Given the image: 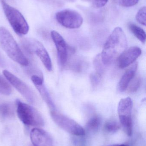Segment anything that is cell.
Segmentation results:
<instances>
[{
	"label": "cell",
	"mask_w": 146,
	"mask_h": 146,
	"mask_svg": "<svg viewBox=\"0 0 146 146\" xmlns=\"http://www.w3.org/2000/svg\"><path fill=\"white\" fill-rule=\"evenodd\" d=\"M127 40L123 29L117 27L113 30L104 46L101 55L104 65H110L117 60L127 48Z\"/></svg>",
	"instance_id": "obj_1"
},
{
	"label": "cell",
	"mask_w": 146,
	"mask_h": 146,
	"mask_svg": "<svg viewBox=\"0 0 146 146\" xmlns=\"http://www.w3.org/2000/svg\"><path fill=\"white\" fill-rule=\"evenodd\" d=\"M0 46L8 56L24 66L29 64L27 58L19 47L11 33L4 27H0Z\"/></svg>",
	"instance_id": "obj_2"
},
{
	"label": "cell",
	"mask_w": 146,
	"mask_h": 146,
	"mask_svg": "<svg viewBox=\"0 0 146 146\" xmlns=\"http://www.w3.org/2000/svg\"><path fill=\"white\" fill-rule=\"evenodd\" d=\"M16 105L17 115L25 125L36 128L44 126L43 118L36 109L18 99Z\"/></svg>",
	"instance_id": "obj_3"
},
{
	"label": "cell",
	"mask_w": 146,
	"mask_h": 146,
	"mask_svg": "<svg viewBox=\"0 0 146 146\" xmlns=\"http://www.w3.org/2000/svg\"><path fill=\"white\" fill-rule=\"evenodd\" d=\"M1 4L5 15L15 33L20 36L27 34L29 25L21 13L4 1H1Z\"/></svg>",
	"instance_id": "obj_4"
},
{
	"label": "cell",
	"mask_w": 146,
	"mask_h": 146,
	"mask_svg": "<svg viewBox=\"0 0 146 146\" xmlns=\"http://www.w3.org/2000/svg\"><path fill=\"white\" fill-rule=\"evenodd\" d=\"M22 44L29 54H35L39 58L48 71L52 70V62L49 55L40 42L33 38H25L22 40Z\"/></svg>",
	"instance_id": "obj_5"
},
{
	"label": "cell",
	"mask_w": 146,
	"mask_h": 146,
	"mask_svg": "<svg viewBox=\"0 0 146 146\" xmlns=\"http://www.w3.org/2000/svg\"><path fill=\"white\" fill-rule=\"evenodd\" d=\"M133 102L129 97L122 99L117 107L118 116L121 124L123 127L125 133L129 136L132 135V112Z\"/></svg>",
	"instance_id": "obj_6"
},
{
	"label": "cell",
	"mask_w": 146,
	"mask_h": 146,
	"mask_svg": "<svg viewBox=\"0 0 146 146\" xmlns=\"http://www.w3.org/2000/svg\"><path fill=\"white\" fill-rule=\"evenodd\" d=\"M50 114L55 123L63 130L76 136L85 135V129L75 121L57 112L55 110L51 111Z\"/></svg>",
	"instance_id": "obj_7"
},
{
	"label": "cell",
	"mask_w": 146,
	"mask_h": 146,
	"mask_svg": "<svg viewBox=\"0 0 146 146\" xmlns=\"http://www.w3.org/2000/svg\"><path fill=\"white\" fill-rule=\"evenodd\" d=\"M56 19L63 26L69 29L79 28L83 22V18L79 13L69 9L62 10L57 13Z\"/></svg>",
	"instance_id": "obj_8"
},
{
	"label": "cell",
	"mask_w": 146,
	"mask_h": 146,
	"mask_svg": "<svg viewBox=\"0 0 146 146\" xmlns=\"http://www.w3.org/2000/svg\"><path fill=\"white\" fill-rule=\"evenodd\" d=\"M3 73L8 81L26 100L32 104L36 102L35 94L26 84L8 71L3 70Z\"/></svg>",
	"instance_id": "obj_9"
},
{
	"label": "cell",
	"mask_w": 146,
	"mask_h": 146,
	"mask_svg": "<svg viewBox=\"0 0 146 146\" xmlns=\"http://www.w3.org/2000/svg\"><path fill=\"white\" fill-rule=\"evenodd\" d=\"M51 34L57 50L59 62L61 66H64L67 61L68 57L67 43L64 38L57 32L52 31Z\"/></svg>",
	"instance_id": "obj_10"
},
{
	"label": "cell",
	"mask_w": 146,
	"mask_h": 146,
	"mask_svg": "<svg viewBox=\"0 0 146 146\" xmlns=\"http://www.w3.org/2000/svg\"><path fill=\"white\" fill-rule=\"evenodd\" d=\"M141 54L140 48L132 47L127 49L117 59V65L120 68H126L133 64Z\"/></svg>",
	"instance_id": "obj_11"
},
{
	"label": "cell",
	"mask_w": 146,
	"mask_h": 146,
	"mask_svg": "<svg viewBox=\"0 0 146 146\" xmlns=\"http://www.w3.org/2000/svg\"><path fill=\"white\" fill-rule=\"evenodd\" d=\"M31 80L38 91L42 98L50 109L51 111L55 110V104L52 101L48 90L45 86L43 76H39L37 75H33L31 77Z\"/></svg>",
	"instance_id": "obj_12"
},
{
	"label": "cell",
	"mask_w": 146,
	"mask_h": 146,
	"mask_svg": "<svg viewBox=\"0 0 146 146\" xmlns=\"http://www.w3.org/2000/svg\"><path fill=\"white\" fill-rule=\"evenodd\" d=\"M30 137L34 146H53V141L48 133L41 129L35 128L31 131Z\"/></svg>",
	"instance_id": "obj_13"
},
{
	"label": "cell",
	"mask_w": 146,
	"mask_h": 146,
	"mask_svg": "<svg viewBox=\"0 0 146 146\" xmlns=\"http://www.w3.org/2000/svg\"><path fill=\"white\" fill-rule=\"evenodd\" d=\"M137 68L138 63L136 62L124 73L117 85V89L118 91L123 92L127 89L130 82L135 76Z\"/></svg>",
	"instance_id": "obj_14"
},
{
	"label": "cell",
	"mask_w": 146,
	"mask_h": 146,
	"mask_svg": "<svg viewBox=\"0 0 146 146\" xmlns=\"http://www.w3.org/2000/svg\"><path fill=\"white\" fill-rule=\"evenodd\" d=\"M129 28L135 36L141 42L145 43L146 39L145 32L143 29L133 23L129 24Z\"/></svg>",
	"instance_id": "obj_15"
},
{
	"label": "cell",
	"mask_w": 146,
	"mask_h": 146,
	"mask_svg": "<svg viewBox=\"0 0 146 146\" xmlns=\"http://www.w3.org/2000/svg\"><path fill=\"white\" fill-rule=\"evenodd\" d=\"M12 92L11 86L7 81L0 75V94L8 96L11 94Z\"/></svg>",
	"instance_id": "obj_16"
},
{
	"label": "cell",
	"mask_w": 146,
	"mask_h": 146,
	"mask_svg": "<svg viewBox=\"0 0 146 146\" xmlns=\"http://www.w3.org/2000/svg\"><path fill=\"white\" fill-rule=\"evenodd\" d=\"M101 120L98 116L95 115L88 120L86 124V127L90 131L97 130L100 126Z\"/></svg>",
	"instance_id": "obj_17"
},
{
	"label": "cell",
	"mask_w": 146,
	"mask_h": 146,
	"mask_svg": "<svg viewBox=\"0 0 146 146\" xmlns=\"http://www.w3.org/2000/svg\"><path fill=\"white\" fill-rule=\"evenodd\" d=\"M128 86V91L129 93H134L138 91L141 84V79L139 76L134 77Z\"/></svg>",
	"instance_id": "obj_18"
},
{
	"label": "cell",
	"mask_w": 146,
	"mask_h": 146,
	"mask_svg": "<svg viewBox=\"0 0 146 146\" xmlns=\"http://www.w3.org/2000/svg\"><path fill=\"white\" fill-rule=\"evenodd\" d=\"M93 64L96 72L103 75L104 72V64L102 61L100 54L98 55L95 57L93 62Z\"/></svg>",
	"instance_id": "obj_19"
},
{
	"label": "cell",
	"mask_w": 146,
	"mask_h": 146,
	"mask_svg": "<svg viewBox=\"0 0 146 146\" xmlns=\"http://www.w3.org/2000/svg\"><path fill=\"white\" fill-rule=\"evenodd\" d=\"M136 20L140 24L146 26V7L141 8L136 15Z\"/></svg>",
	"instance_id": "obj_20"
},
{
	"label": "cell",
	"mask_w": 146,
	"mask_h": 146,
	"mask_svg": "<svg viewBox=\"0 0 146 146\" xmlns=\"http://www.w3.org/2000/svg\"><path fill=\"white\" fill-rule=\"evenodd\" d=\"M120 125L114 121L107 122L104 125L105 129L108 133H116L120 129Z\"/></svg>",
	"instance_id": "obj_21"
},
{
	"label": "cell",
	"mask_w": 146,
	"mask_h": 146,
	"mask_svg": "<svg viewBox=\"0 0 146 146\" xmlns=\"http://www.w3.org/2000/svg\"><path fill=\"white\" fill-rule=\"evenodd\" d=\"M102 76L103 75L97 72L91 74L90 80L93 88H96L99 85L102 80Z\"/></svg>",
	"instance_id": "obj_22"
},
{
	"label": "cell",
	"mask_w": 146,
	"mask_h": 146,
	"mask_svg": "<svg viewBox=\"0 0 146 146\" xmlns=\"http://www.w3.org/2000/svg\"><path fill=\"white\" fill-rule=\"evenodd\" d=\"M85 62L80 59H76L73 61L71 64L72 70L77 72H80L83 70L85 66Z\"/></svg>",
	"instance_id": "obj_23"
},
{
	"label": "cell",
	"mask_w": 146,
	"mask_h": 146,
	"mask_svg": "<svg viewBox=\"0 0 146 146\" xmlns=\"http://www.w3.org/2000/svg\"><path fill=\"white\" fill-rule=\"evenodd\" d=\"M139 0H113L114 3L117 5L123 7H131L135 6L139 2Z\"/></svg>",
	"instance_id": "obj_24"
},
{
	"label": "cell",
	"mask_w": 146,
	"mask_h": 146,
	"mask_svg": "<svg viewBox=\"0 0 146 146\" xmlns=\"http://www.w3.org/2000/svg\"><path fill=\"white\" fill-rule=\"evenodd\" d=\"M0 112L4 115H11L12 109L11 105L9 104H3L0 106Z\"/></svg>",
	"instance_id": "obj_25"
},
{
	"label": "cell",
	"mask_w": 146,
	"mask_h": 146,
	"mask_svg": "<svg viewBox=\"0 0 146 146\" xmlns=\"http://www.w3.org/2000/svg\"><path fill=\"white\" fill-rule=\"evenodd\" d=\"M108 0H93L94 6L97 8L103 7L108 2Z\"/></svg>",
	"instance_id": "obj_26"
},
{
	"label": "cell",
	"mask_w": 146,
	"mask_h": 146,
	"mask_svg": "<svg viewBox=\"0 0 146 146\" xmlns=\"http://www.w3.org/2000/svg\"><path fill=\"white\" fill-rule=\"evenodd\" d=\"M5 63L2 57L0 54V67H3L5 66Z\"/></svg>",
	"instance_id": "obj_27"
},
{
	"label": "cell",
	"mask_w": 146,
	"mask_h": 146,
	"mask_svg": "<svg viewBox=\"0 0 146 146\" xmlns=\"http://www.w3.org/2000/svg\"><path fill=\"white\" fill-rule=\"evenodd\" d=\"M120 146H129L128 145H120Z\"/></svg>",
	"instance_id": "obj_28"
},
{
	"label": "cell",
	"mask_w": 146,
	"mask_h": 146,
	"mask_svg": "<svg viewBox=\"0 0 146 146\" xmlns=\"http://www.w3.org/2000/svg\"><path fill=\"white\" fill-rule=\"evenodd\" d=\"M110 146H120V145H111Z\"/></svg>",
	"instance_id": "obj_29"
}]
</instances>
